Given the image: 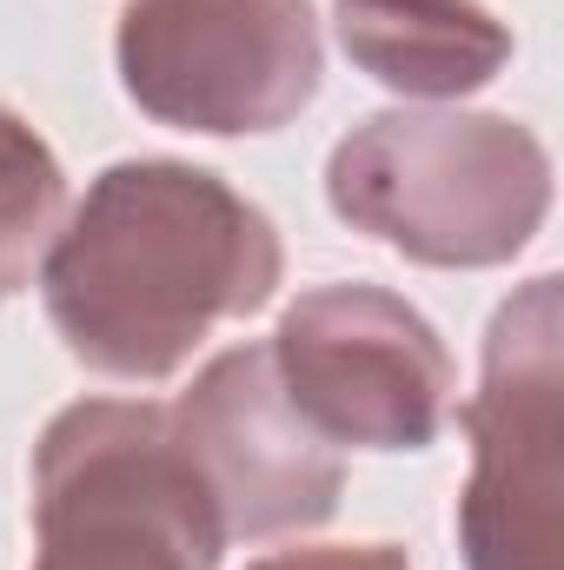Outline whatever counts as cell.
<instances>
[{
	"instance_id": "6",
	"label": "cell",
	"mask_w": 564,
	"mask_h": 570,
	"mask_svg": "<svg viewBox=\"0 0 564 570\" xmlns=\"http://www.w3.org/2000/svg\"><path fill=\"white\" fill-rule=\"evenodd\" d=\"M273 345L285 399L332 451H425L451 425V352L386 285H319L285 305Z\"/></svg>"
},
{
	"instance_id": "3",
	"label": "cell",
	"mask_w": 564,
	"mask_h": 570,
	"mask_svg": "<svg viewBox=\"0 0 564 570\" xmlns=\"http://www.w3.org/2000/svg\"><path fill=\"white\" fill-rule=\"evenodd\" d=\"M33 570H220V511L166 405L80 399L33 444Z\"/></svg>"
},
{
	"instance_id": "2",
	"label": "cell",
	"mask_w": 564,
	"mask_h": 570,
	"mask_svg": "<svg viewBox=\"0 0 564 570\" xmlns=\"http://www.w3.org/2000/svg\"><path fill=\"white\" fill-rule=\"evenodd\" d=\"M325 206L438 273L518 259L552 213V153L505 114H372L325 159Z\"/></svg>"
},
{
	"instance_id": "4",
	"label": "cell",
	"mask_w": 564,
	"mask_h": 570,
	"mask_svg": "<svg viewBox=\"0 0 564 570\" xmlns=\"http://www.w3.org/2000/svg\"><path fill=\"white\" fill-rule=\"evenodd\" d=\"M458 425L471 484L458 498L465 570H564V279L538 273L485 325V379Z\"/></svg>"
},
{
	"instance_id": "10",
	"label": "cell",
	"mask_w": 564,
	"mask_h": 570,
	"mask_svg": "<svg viewBox=\"0 0 564 570\" xmlns=\"http://www.w3.org/2000/svg\"><path fill=\"white\" fill-rule=\"evenodd\" d=\"M246 570H412L399 544H312V551H273Z\"/></svg>"
},
{
	"instance_id": "1",
	"label": "cell",
	"mask_w": 564,
	"mask_h": 570,
	"mask_svg": "<svg viewBox=\"0 0 564 570\" xmlns=\"http://www.w3.org/2000/svg\"><path fill=\"white\" fill-rule=\"evenodd\" d=\"M280 273V226L220 173L120 159L60 219L40 259V298L87 372L153 385L173 379L213 325L273 305Z\"/></svg>"
},
{
	"instance_id": "8",
	"label": "cell",
	"mask_w": 564,
	"mask_h": 570,
	"mask_svg": "<svg viewBox=\"0 0 564 570\" xmlns=\"http://www.w3.org/2000/svg\"><path fill=\"white\" fill-rule=\"evenodd\" d=\"M339 47L406 100H465L512 60V27L485 0H332Z\"/></svg>"
},
{
	"instance_id": "7",
	"label": "cell",
	"mask_w": 564,
	"mask_h": 570,
	"mask_svg": "<svg viewBox=\"0 0 564 570\" xmlns=\"http://www.w3.org/2000/svg\"><path fill=\"white\" fill-rule=\"evenodd\" d=\"M166 419L220 511L226 544L319 531L339 511L346 464L292 412L280 372H273V345L220 352L179 392V405H166Z\"/></svg>"
},
{
	"instance_id": "9",
	"label": "cell",
	"mask_w": 564,
	"mask_h": 570,
	"mask_svg": "<svg viewBox=\"0 0 564 570\" xmlns=\"http://www.w3.org/2000/svg\"><path fill=\"white\" fill-rule=\"evenodd\" d=\"M67 219V173L54 146L0 107V298L27 292Z\"/></svg>"
},
{
	"instance_id": "5",
	"label": "cell",
	"mask_w": 564,
	"mask_h": 570,
	"mask_svg": "<svg viewBox=\"0 0 564 570\" xmlns=\"http://www.w3.org/2000/svg\"><path fill=\"white\" fill-rule=\"evenodd\" d=\"M120 87L179 134H273L319 100L312 0H120Z\"/></svg>"
}]
</instances>
